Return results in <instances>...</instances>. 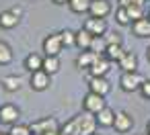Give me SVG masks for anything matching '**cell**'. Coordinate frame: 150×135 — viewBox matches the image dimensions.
<instances>
[{"instance_id": "1", "label": "cell", "mask_w": 150, "mask_h": 135, "mask_svg": "<svg viewBox=\"0 0 150 135\" xmlns=\"http://www.w3.org/2000/svg\"><path fill=\"white\" fill-rule=\"evenodd\" d=\"M146 78L136 70V72H121V78H119V88L123 90V92H136V90H140V86H142V82H144Z\"/></svg>"}, {"instance_id": "2", "label": "cell", "mask_w": 150, "mask_h": 135, "mask_svg": "<svg viewBox=\"0 0 150 135\" xmlns=\"http://www.w3.org/2000/svg\"><path fill=\"white\" fill-rule=\"evenodd\" d=\"M50 84H52V74H47L43 68L31 72V78H29V86H31V90H35V92H43V90L50 88Z\"/></svg>"}, {"instance_id": "3", "label": "cell", "mask_w": 150, "mask_h": 135, "mask_svg": "<svg viewBox=\"0 0 150 135\" xmlns=\"http://www.w3.org/2000/svg\"><path fill=\"white\" fill-rule=\"evenodd\" d=\"M78 127H80L78 135H91V133H95L97 127H99L97 115H93V113H88V111H82V113L78 115Z\"/></svg>"}, {"instance_id": "4", "label": "cell", "mask_w": 150, "mask_h": 135, "mask_svg": "<svg viewBox=\"0 0 150 135\" xmlns=\"http://www.w3.org/2000/svg\"><path fill=\"white\" fill-rule=\"evenodd\" d=\"M107 104H105V96H101V94H97V92H91L88 90V94L82 98V111H88V113H93V115H97L101 108H105Z\"/></svg>"}, {"instance_id": "5", "label": "cell", "mask_w": 150, "mask_h": 135, "mask_svg": "<svg viewBox=\"0 0 150 135\" xmlns=\"http://www.w3.org/2000/svg\"><path fill=\"white\" fill-rule=\"evenodd\" d=\"M29 127H31V133H33V135H43V133H47V131H58V129H60V125H58V121H56L54 117H45V119L33 121Z\"/></svg>"}, {"instance_id": "6", "label": "cell", "mask_w": 150, "mask_h": 135, "mask_svg": "<svg viewBox=\"0 0 150 135\" xmlns=\"http://www.w3.org/2000/svg\"><path fill=\"white\" fill-rule=\"evenodd\" d=\"M43 51H45V55H60L62 53V49H64V43H62V37H60V33H52V35H47L45 39H43Z\"/></svg>"}, {"instance_id": "7", "label": "cell", "mask_w": 150, "mask_h": 135, "mask_svg": "<svg viewBox=\"0 0 150 135\" xmlns=\"http://www.w3.org/2000/svg\"><path fill=\"white\" fill-rule=\"evenodd\" d=\"M111 13H113V6H111L109 0H93V2H91V8H88V15L91 17L107 19Z\"/></svg>"}, {"instance_id": "8", "label": "cell", "mask_w": 150, "mask_h": 135, "mask_svg": "<svg viewBox=\"0 0 150 135\" xmlns=\"http://www.w3.org/2000/svg\"><path fill=\"white\" fill-rule=\"evenodd\" d=\"M19 117H21V111L15 106V104H2L0 106V123L2 125H15V123H19Z\"/></svg>"}, {"instance_id": "9", "label": "cell", "mask_w": 150, "mask_h": 135, "mask_svg": "<svg viewBox=\"0 0 150 135\" xmlns=\"http://www.w3.org/2000/svg\"><path fill=\"white\" fill-rule=\"evenodd\" d=\"M88 90L91 92H97L101 96H107L111 92V84H109L107 76H91L88 78Z\"/></svg>"}, {"instance_id": "10", "label": "cell", "mask_w": 150, "mask_h": 135, "mask_svg": "<svg viewBox=\"0 0 150 135\" xmlns=\"http://www.w3.org/2000/svg\"><path fill=\"white\" fill-rule=\"evenodd\" d=\"M113 129H115L117 133H127V131H132V129H134V117H132L129 113H125V111L115 113Z\"/></svg>"}, {"instance_id": "11", "label": "cell", "mask_w": 150, "mask_h": 135, "mask_svg": "<svg viewBox=\"0 0 150 135\" xmlns=\"http://www.w3.org/2000/svg\"><path fill=\"white\" fill-rule=\"evenodd\" d=\"M84 29H86V31H91L95 37H101V35H105V33H107V21H105V19L91 17V19H86V21H84Z\"/></svg>"}, {"instance_id": "12", "label": "cell", "mask_w": 150, "mask_h": 135, "mask_svg": "<svg viewBox=\"0 0 150 135\" xmlns=\"http://www.w3.org/2000/svg\"><path fill=\"white\" fill-rule=\"evenodd\" d=\"M111 59H107L105 55H99L97 59H95V64L88 68V74L91 76H107L109 74V70H111Z\"/></svg>"}, {"instance_id": "13", "label": "cell", "mask_w": 150, "mask_h": 135, "mask_svg": "<svg viewBox=\"0 0 150 135\" xmlns=\"http://www.w3.org/2000/svg\"><path fill=\"white\" fill-rule=\"evenodd\" d=\"M132 33H134L136 37H140V39L150 37V19H148V17H142V19L134 21V23H132Z\"/></svg>"}, {"instance_id": "14", "label": "cell", "mask_w": 150, "mask_h": 135, "mask_svg": "<svg viewBox=\"0 0 150 135\" xmlns=\"http://www.w3.org/2000/svg\"><path fill=\"white\" fill-rule=\"evenodd\" d=\"M93 39H95V35H93L91 31H86L84 27H82L80 31H76V47H78L80 51H86V49H91V45H93Z\"/></svg>"}, {"instance_id": "15", "label": "cell", "mask_w": 150, "mask_h": 135, "mask_svg": "<svg viewBox=\"0 0 150 135\" xmlns=\"http://www.w3.org/2000/svg\"><path fill=\"white\" fill-rule=\"evenodd\" d=\"M99 57V53H95L93 49H86V51H80V55L76 57V68H80V70H88L93 64H95V59Z\"/></svg>"}, {"instance_id": "16", "label": "cell", "mask_w": 150, "mask_h": 135, "mask_svg": "<svg viewBox=\"0 0 150 135\" xmlns=\"http://www.w3.org/2000/svg\"><path fill=\"white\" fill-rule=\"evenodd\" d=\"M117 66H119L121 72H136V70H138V57H136L132 51H125L123 57L117 62Z\"/></svg>"}, {"instance_id": "17", "label": "cell", "mask_w": 150, "mask_h": 135, "mask_svg": "<svg viewBox=\"0 0 150 135\" xmlns=\"http://www.w3.org/2000/svg\"><path fill=\"white\" fill-rule=\"evenodd\" d=\"M19 19L21 17H17L13 10H2V13H0V27L11 31V29H15L19 25Z\"/></svg>"}, {"instance_id": "18", "label": "cell", "mask_w": 150, "mask_h": 135, "mask_svg": "<svg viewBox=\"0 0 150 135\" xmlns=\"http://www.w3.org/2000/svg\"><path fill=\"white\" fill-rule=\"evenodd\" d=\"M113 121H115V113H113L109 106H105V108H101V111L97 113V123H99V127H113Z\"/></svg>"}, {"instance_id": "19", "label": "cell", "mask_w": 150, "mask_h": 135, "mask_svg": "<svg viewBox=\"0 0 150 135\" xmlns=\"http://www.w3.org/2000/svg\"><path fill=\"white\" fill-rule=\"evenodd\" d=\"M23 66H25V70H27V72H35V70H41V68H43V57H41L39 53H29V55L25 57Z\"/></svg>"}, {"instance_id": "20", "label": "cell", "mask_w": 150, "mask_h": 135, "mask_svg": "<svg viewBox=\"0 0 150 135\" xmlns=\"http://www.w3.org/2000/svg\"><path fill=\"white\" fill-rule=\"evenodd\" d=\"M123 53H125V49L121 47V43H113V45H107V49H105V57L107 59H111V62H119L121 57H123Z\"/></svg>"}, {"instance_id": "21", "label": "cell", "mask_w": 150, "mask_h": 135, "mask_svg": "<svg viewBox=\"0 0 150 135\" xmlns=\"http://www.w3.org/2000/svg\"><path fill=\"white\" fill-rule=\"evenodd\" d=\"M60 68H62V64H60V57L58 55H45L43 57V70L47 72V74H58L60 72Z\"/></svg>"}, {"instance_id": "22", "label": "cell", "mask_w": 150, "mask_h": 135, "mask_svg": "<svg viewBox=\"0 0 150 135\" xmlns=\"http://www.w3.org/2000/svg\"><path fill=\"white\" fill-rule=\"evenodd\" d=\"M0 84H2V88L6 90V92H17L19 88H21V78L19 76H4L2 80H0Z\"/></svg>"}, {"instance_id": "23", "label": "cell", "mask_w": 150, "mask_h": 135, "mask_svg": "<svg viewBox=\"0 0 150 135\" xmlns=\"http://www.w3.org/2000/svg\"><path fill=\"white\" fill-rule=\"evenodd\" d=\"M78 131H80V127H78V115L72 117L70 121H66V123L60 127V133H62V135H78Z\"/></svg>"}, {"instance_id": "24", "label": "cell", "mask_w": 150, "mask_h": 135, "mask_svg": "<svg viewBox=\"0 0 150 135\" xmlns=\"http://www.w3.org/2000/svg\"><path fill=\"white\" fill-rule=\"evenodd\" d=\"M91 2H93V0H70V2H68V6H70V10H72V13L82 15V13H88Z\"/></svg>"}, {"instance_id": "25", "label": "cell", "mask_w": 150, "mask_h": 135, "mask_svg": "<svg viewBox=\"0 0 150 135\" xmlns=\"http://www.w3.org/2000/svg\"><path fill=\"white\" fill-rule=\"evenodd\" d=\"M13 62V49L8 43L0 41V66H8Z\"/></svg>"}, {"instance_id": "26", "label": "cell", "mask_w": 150, "mask_h": 135, "mask_svg": "<svg viewBox=\"0 0 150 135\" xmlns=\"http://www.w3.org/2000/svg\"><path fill=\"white\" fill-rule=\"evenodd\" d=\"M115 21H117V25H121V27H125V25H132V19H129V15H127V8L125 6H117L115 8Z\"/></svg>"}, {"instance_id": "27", "label": "cell", "mask_w": 150, "mask_h": 135, "mask_svg": "<svg viewBox=\"0 0 150 135\" xmlns=\"http://www.w3.org/2000/svg\"><path fill=\"white\" fill-rule=\"evenodd\" d=\"M125 8H127V15H129L132 23L138 21V19H142V17H146V13H144V4H129V6H125Z\"/></svg>"}, {"instance_id": "28", "label": "cell", "mask_w": 150, "mask_h": 135, "mask_svg": "<svg viewBox=\"0 0 150 135\" xmlns=\"http://www.w3.org/2000/svg\"><path fill=\"white\" fill-rule=\"evenodd\" d=\"M60 37H62L64 47H76V33H74V31L64 29V31H60Z\"/></svg>"}, {"instance_id": "29", "label": "cell", "mask_w": 150, "mask_h": 135, "mask_svg": "<svg viewBox=\"0 0 150 135\" xmlns=\"http://www.w3.org/2000/svg\"><path fill=\"white\" fill-rule=\"evenodd\" d=\"M8 133H11V135H33V133H31V127H29V125H21V123L11 125Z\"/></svg>"}, {"instance_id": "30", "label": "cell", "mask_w": 150, "mask_h": 135, "mask_svg": "<svg viewBox=\"0 0 150 135\" xmlns=\"http://www.w3.org/2000/svg\"><path fill=\"white\" fill-rule=\"evenodd\" d=\"M91 49H93L95 53H99V55H103V53H105V49H107V43H105L103 35H101V37H95V39H93V45H91Z\"/></svg>"}, {"instance_id": "31", "label": "cell", "mask_w": 150, "mask_h": 135, "mask_svg": "<svg viewBox=\"0 0 150 135\" xmlns=\"http://www.w3.org/2000/svg\"><path fill=\"white\" fill-rule=\"evenodd\" d=\"M103 39H105V43H107V45L121 43V35H119V33H109V31H107V33L103 35Z\"/></svg>"}, {"instance_id": "32", "label": "cell", "mask_w": 150, "mask_h": 135, "mask_svg": "<svg viewBox=\"0 0 150 135\" xmlns=\"http://www.w3.org/2000/svg\"><path fill=\"white\" fill-rule=\"evenodd\" d=\"M138 92L142 94V98H146V100H150V80H144Z\"/></svg>"}, {"instance_id": "33", "label": "cell", "mask_w": 150, "mask_h": 135, "mask_svg": "<svg viewBox=\"0 0 150 135\" xmlns=\"http://www.w3.org/2000/svg\"><path fill=\"white\" fill-rule=\"evenodd\" d=\"M146 0H119L121 6H129V4H144Z\"/></svg>"}, {"instance_id": "34", "label": "cell", "mask_w": 150, "mask_h": 135, "mask_svg": "<svg viewBox=\"0 0 150 135\" xmlns=\"http://www.w3.org/2000/svg\"><path fill=\"white\" fill-rule=\"evenodd\" d=\"M11 10H13V13H15L17 17H21V15H23V8H21V6H13Z\"/></svg>"}, {"instance_id": "35", "label": "cell", "mask_w": 150, "mask_h": 135, "mask_svg": "<svg viewBox=\"0 0 150 135\" xmlns=\"http://www.w3.org/2000/svg\"><path fill=\"white\" fill-rule=\"evenodd\" d=\"M52 2H54V4H68L70 0H52Z\"/></svg>"}, {"instance_id": "36", "label": "cell", "mask_w": 150, "mask_h": 135, "mask_svg": "<svg viewBox=\"0 0 150 135\" xmlns=\"http://www.w3.org/2000/svg\"><path fill=\"white\" fill-rule=\"evenodd\" d=\"M146 57H148V62H150V45H148V49H146Z\"/></svg>"}, {"instance_id": "37", "label": "cell", "mask_w": 150, "mask_h": 135, "mask_svg": "<svg viewBox=\"0 0 150 135\" xmlns=\"http://www.w3.org/2000/svg\"><path fill=\"white\" fill-rule=\"evenodd\" d=\"M91 135H103V133H97V131H95V133H91Z\"/></svg>"}, {"instance_id": "38", "label": "cell", "mask_w": 150, "mask_h": 135, "mask_svg": "<svg viewBox=\"0 0 150 135\" xmlns=\"http://www.w3.org/2000/svg\"><path fill=\"white\" fill-rule=\"evenodd\" d=\"M0 135H11V133H8V131H6V133H0Z\"/></svg>"}, {"instance_id": "39", "label": "cell", "mask_w": 150, "mask_h": 135, "mask_svg": "<svg viewBox=\"0 0 150 135\" xmlns=\"http://www.w3.org/2000/svg\"><path fill=\"white\" fill-rule=\"evenodd\" d=\"M148 19H150V8H148Z\"/></svg>"}]
</instances>
